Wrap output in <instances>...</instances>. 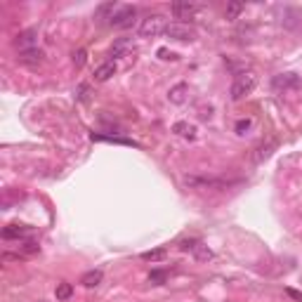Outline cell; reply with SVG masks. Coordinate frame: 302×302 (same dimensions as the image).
Segmentation results:
<instances>
[{
  "label": "cell",
  "instance_id": "cell-1",
  "mask_svg": "<svg viewBox=\"0 0 302 302\" xmlns=\"http://www.w3.org/2000/svg\"><path fill=\"white\" fill-rule=\"evenodd\" d=\"M255 83H257V80H255V76H253V73H241V76H236V80L232 83V90H229L232 99H234V102L243 99L246 94H250V92H253Z\"/></svg>",
  "mask_w": 302,
  "mask_h": 302
},
{
  "label": "cell",
  "instance_id": "cell-2",
  "mask_svg": "<svg viewBox=\"0 0 302 302\" xmlns=\"http://www.w3.org/2000/svg\"><path fill=\"white\" fill-rule=\"evenodd\" d=\"M158 33H165V19L161 14H149L139 24V36L142 38H154Z\"/></svg>",
  "mask_w": 302,
  "mask_h": 302
},
{
  "label": "cell",
  "instance_id": "cell-3",
  "mask_svg": "<svg viewBox=\"0 0 302 302\" xmlns=\"http://www.w3.org/2000/svg\"><path fill=\"white\" fill-rule=\"evenodd\" d=\"M135 19H137V10L132 7V5H120L116 14H114V19H111V26L114 28H130L135 24Z\"/></svg>",
  "mask_w": 302,
  "mask_h": 302
},
{
  "label": "cell",
  "instance_id": "cell-4",
  "mask_svg": "<svg viewBox=\"0 0 302 302\" xmlns=\"http://www.w3.org/2000/svg\"><path fill=\"white\" fill-rule=\"evenodd\" d=\"M165 36L172 40H191L196 33H194V28L189 26V24H184V22H172V24H168L165 26Z\"/></svg>",
  "mask_w": 302,
  "mask_h": 302
},
{
  "label": "cell",
  "instance_id": "cell-5",
  "mask_svg": "<svg viewBox=\"0 0 302 302\" xmlns=\"http://www.w3.org/2000/svg\"><path fill=\"white\" fill-rule=\"evenodd\" d=\"M170 12L177 22L186 24V19H194V14L198 12V5H194V2H172Z\"/></svg>",
  "mask_w": 302,
  "mask_h": 302
},
{
  "label": "cell",
  "instance_id": "cell-6",
  "mask_svg": "<svg viewBox=\"0 0 302 302\" xmlns=\"http://www.w3.org/2000/svg\"><path fill=\"white\" fill-rule=\"evenodd\" d=\"M36 31L31 28V31H24V33H19L17 38H14V47L19 50V52H24V50H33V47H38L36 45Z\"/></svg>",
  "mask_w": 302,
  "mask_h": 302
},
{
  "label": "cell",
  "instance_id": "cell-7",
  "mask_svg": "<svg viewBox=\"0 0 302 302\" xmlns=\"http://www.w3.org/2000/svg\"><path fill=\"white\" fill-rule=\"evenodd\" d=\"M118 7L120 5H116V2H104V5H99V7L94 10V19H97V22H109V24H111V19H114V14H116Z\"/></svg>",
  "mask_w": 302,
  "mask_h": 302
},
{
  "label": "cell",
  "instance_id": "cell-8",
  "mask_svg": "<svg viewBox=\"0 0 302 302\" xmlns=\"http://www.w3.org/2000/svg\"><path fill=\"white\" fill-rule=\"evenodd\" d=\"M43 50L40 47H33V50H24V52H19V62L22 64H28V66H38L43 62Z\"/></svg>",
  "mask_w": 302,
  "mask_h": 302
},
{
  "label": "cell",
  "instance_id": "cell-9",
  "mask_svg": "<svg viewBox=\"0 0 302 302\" xmlns=\"http://www.w3.org/2000/svg\"><path fill=\"white\" fill-rule=\"evenodd\" d=\"M114 73H116V62H104V64H99L94 69V80H97V83H104V80H109Z\"/></svg>",
  "mask_w": 302,
  "mask_h": 302
},
{
  "label": "cell",
  "instance_id": "cell-10",
  "mask_svg": "<svg viewBox=\"0 0 302 302\" xmlns=\"http://www.w3.org/2000/svg\"><path fill=\"white\" fill-rule=\"evenodd\" d=\"M300 85V80L295 73H281V76H276L274 78V88L276 90H286V88H298Z\"/></svg>",
  "mask_w": 302,
  "mask_h": 302
},
{
  "label": "cell",
  "instance_id": "cell-11",
  "mask_svg": "<svg viewBox=\"0 0 302 302\" xmlns=\"http://www.w3.org/2000/svg\"><path fill=\"white\" fill-rule=\"evenodd\" d=\"M31 234V229L26 227H19V224H10V227H5L2 229V238H24Z\"/></svg>",
  "mask_w": 302,
  "mask_h": 302
},
{
  "label": "cell",
  "instance_id": "cell-12",
  "mask_svg": "<svg viewBox=\"0 0 302 302\" xmlns=\"http://www.w3.org/2000/svg\"><path fill=\"white\" fill-rule=\"evenodd\" d=\"M102 279H104V274H102V269H92V272H88V274L83 276V286L85 288H97L99 283H102Z\"/></svg>",
  "mask_w": 302,
  "mask_h": 302
},
{
  "label": "cell",
  "instance_id": "cell-13",
  "mask_svg": "<svg viewBox=\"0 0 302 302\" xmlns=\"http://www.w3.org/2000/svg\"><path fill=\"white\" fill-rule=\"evenodd\" d=\"M128 50H132V43L130 40H125V38H120V40L114 43V47H111V57H123Z\"/></svg>",
  "mask_w": 302,
  "mask_h": 302
},
{
  "label": "cell",
  "instance_id": "cell-14",
  "mask_svg": "<svg viewBox=\"0 0 302 302\" xmlns=\"http://www.w3.org/2000/svg\"><path fill=\"white\" fill-rule=\"evenodd\" d=\"M92 139H97V142H116V144L135 146L132 139H120V137H114V135H97V132H92Z\"/></svg>",
  "mask_w": 302,
  "mask_h": 302
},
{
  "label": "cell",
  "instance_id": "cell-15",
  "mask_svg": "<svg viewBox=\"0 0 302 302\" xmlns=\"http://www.w3.org/2000/svg\"><path fill=\"white\" fill-rule=\"evenodd\" d=\"M276 149V139H272L269 144H262L260 149H257V154H255V161L257 163H262V161H267V158L272 156V151Z\"/></svg>",
  "mask_w": 302,
  "mask_h": 302
},
{
  "label": "cell",
  "instance_id": "cell-16",
  "mask_svg": "<svg viewBox=\"0 0 302 302\" xmlns=\"http://www.w3.org/2000/svg\"><path fill=\"white\" fill-rule=\"evenodd\" d=\"M184 94H186V85H184V83L175 85V88L170 90V102H172V104H182V102H184Z\"/></svg>",
  "mask_w": 302,
  "mask_h": 302
},
{
  "label": "cell",
  "instance_id": "cell-17",
  "mask_svg": "<svg viewBox=\"0 0 302 302\" xmlns=\"http://www.w3.org/2000/svg\"><path fill=\"white\" fill-rule=\"evenodd\" d=\"M54 295H57V300H59V302L69 300V298L73 295V286H71V283H59V286H57V290H54Z\"/></svg>",
  "mask_w": 302,
  "mask_h": 302
},
{
  "label": "cell",
  "instance_id": "cell-18",
  "mask_svg": "<svg viewBox=\"0 0 302 302\" xmlns=\"http://www.w3.org/2000/svg\"><path fill=\"white\" fill-rule=\"evenodd\" d=\"M243 7H246L243 2H229L227 10H224V17H227V19H236L238 14L243 12Z\"/></svg>",
  "mask_w": 302,
  "mask_h": 302
},
{
  "label": "cell",
  "instance_id": "cell-19",
  "mask_svg": "<svg viewBox=\"0 0 302 302\" xmlns=\"http://www.w3.org/2000/svg\"><path fill=\"white\" fill-rule=\"evenodd\" d=\"M163 257H165V248H156V250L142 253V260H146V262H158V260H163Z\"/></svg>",
  "mask_w": 302,
  "mask_h": 302
},
{
  "label": "cell",
  "instance_id": "cell-20",
  "mask_svg": "<svg viewBox=\"0 0 302 302\" xmlns=\"http://www.w3.org/2000/svg\"><path fill=\"white\" fill-rule=\"evenodd\" d=\"M172 130L177 132V135H184V137H194V125H189V123H175V128Z\"/></svg>",
  "mask_w": 302,
  "mask_h": 302
},
{
  "label": "cell",
  "instance_id": "cell-21",
  "mask_svg": "<svg viewBox=\"0 0 302 302\" xmlns=\"http://www.w3.org/2000/svg\"><path fill=\"white\" fill-rule=\"evenodd\" d=\"M194 253H196V257H198V260H210V257H212V253H210V250H208V248H203L201 243L196 246V250H194Z\"/></svg>",
  "mask_w": 302,
  "mask_h": 302
},
{
  "label": "cell",
  "instance_id": "cell-22",
  "mask_svg": "<svg viewBox=\"0 0 302 302\" xmlns=\"http://www.w3.org/2000/svg\"><path fill=\"white\" fill-rule=\"evenodd\" d=\"M149 281H151V283H163V281H165V272H161V269H154V272L149 274Z\"/></svg>",
  "mask_w": 302,
  "mask_h": 302
},
{
  "label": "cell",
  "instance_id": "cell-23",
  "mask_svg": "<svg viewBox=\"0 0 302 302\" xmlns=\"http://www.w3.org/2000/svg\"><path fill=\"white\" fill-rule=\"evenodd\" d=\"M250 128H253V120H250V118L238 120V123H236V132H238V135H246V130H250Z\"/></svg>",
  "mask_w": 302,
  "mask_h": 302
},
{
  "label": "cell",
  "instance_id": "cell-24",
  "mask_svg": "<svg viewBox=\"0 0 302 302\" xmlns=\"http://www.w3.org/2000/svg\"><path fill=\"white\" fill-rule=\"evenodd\" d=\"M85 50H78V52H73V64H76V69H80V66L85 64Z\"/></svg>",
  "mask_w": 302,
  "mask_h": 302
},
{
  "label": "cell",
  "instance_id": "cell-25",
  "mask_svg": "<svg viewBox=\"0 0 302 302\" xmlns=\"http://www.w3.org/2000/svg\"><path fill=\"white\" fill-rule=\"evenodd\" d=\"M196 246H198L196 238H189V241H182V243H180V250H196Z\"/></svg>",
  "mask_w": 302,
  "mask_h": 302
},
{
  "label": "cell",
  "instance_id": "cell-26",
  "mask_svg": "<svg viewBox=\"0 0 302 302\" xmlns=\"http://www.w3.org/2000/svg\"><path fill=\"white\" fill-rule=\"evenodd\" d=\"M22 250H24V253H38L40 246L36 243V241H26V243H24V248H22Z\"/></svg>",
  "mask_w": 302,
  "mask_h": 302
},
{
  "label": "cell",
  "instance_id": "cell-27",
  "mask_svg": "<svg viewBox=\"0 0 302 302\" xmlns=\"http://www.w3.org/2000/svg\"><path fill=\"white\" fill-rule=\"evenodd\" d=\"M158 57H161V59H177V54H175V52H168L165 47H161V50H158Z\"/></svg>",
  "mask_w": 302,
  "mask_h": 302
},
{
  "label": "cell",
  "instance_id": "cell-28",
  "mask_svg": "<svg viewBox=\"0 0 302 302\" xmlns=\"http://www.w3.org/2000/svg\"><path fill=\"white\" fill-rule=\"evenodd\" d=\"M286 293H288V295H290V298H293V300L302 302V293H298V290H293V288H288V290H286Z\"/></svg>",
  "mask_w": 302,
  "mask_h": 302
}]
</instances>
